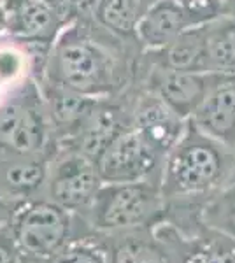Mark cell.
<instances>
[{"instance_id": "1", "label": "cell", "mask_w": 235, "mask_h": 263, "mask_svg": "<svg viewBox=\"0 0 235 263\" xmlns=\"http://www.w3.org/2000/svg\"><path fill=\"white\" fill-rule=\"evenodd\" d=\"M140 54L135 39L116 35L89 14H72L51 46L39 81L111 99L130 88Z\"/></svg>"}, {"instance_id": "2", "label": "cell", "mask_w": 235, "mask_h": 263, "mask_svg": "<svg viewBox=\"0 0 235 263\" xmlns=\"http://www.w3.org/2000/svg\"><path fill=\"white\" fill-rule=\"evenodd\" d=\"M235 182V151L214 141L188 120L179 141L167 153L160 192L167 221L193 224V209L209 205Z\"/></svg>"}, {"instance_id": "3", "label": "cell", "mask_w": 235, "mask_h": 263, "mask_svg": "<svg viewBox=\"0 0 235 263\" xmlns=\"http://www.w3.org/2000/svg\"><path fill=\"white\" fill-rule=\"evenodd\" d=\"M81 218L97 235H116L158 227L167 219V203L160 182H104Z\"/></svg>"}, {"instance_id": "4", "label": "cell", "mask_w": 235, "mask_h": 263, "mask_svg": "<svg viewBox=\"0 0 235 263\" xmlns=\"http://www.w3.org/2000/svg\"><path fill=\"white\" fill-rule=\"evenodd\" d=\"M9 228L21 263H49L72 239L92 232L81 216L44 197L18 203L9 218Z\"/></svg>"}, {"instance_id": "5", "label": "cell", "mask_w": 235, "mask_h": 263, "mask_svg": "<svg viewBox=\"0 0 235 263\" xmlns=\"http://www.w3.org/2000/svg\"><path fill=\"white\" fill-rule=\"evenodd\" d=\"M55 149L44 99L32 78L0 102V155H41Z\"/></svg>"}, {"instance_id": "6", "label": "cell", "mask_w": 235, "mask_h": 263, "mask_svg": "<svg viewBox=\"0 0 235 263\" xmlns=\"http://www.w3.org/2000/svg\"><path fill=\"white\" fill-rule=\"evenodd\" d=\"M95 162L78 151L57 147L49 162L41 197L63 207L72 214H84L102 188Z\"/></svg>"}, {"instance_id": "7", "label": "cell", "mask_w": 235, "mask_h": 263, "mask_svg": "<svg viewBox=\"0 0 235 263\" xmlns=\"http://www.w3.org/2000/svg\"><path fill=\"white\" fill-rule=\"evenodd\" d=\"M164 162L165 156L134 125H128L102 149L95 167L104 182H160Z\"/></svg>"}, {"instance_id": "8", "label": "cell", "mask_w": 235, "mask_h": 263, "mask_svg": "<svg viewBox=\"0 0 235 263\" xmlns=\"http://www.w3.org/2000/svg\"><path fill=\"white\" fill-rule=\"evenodd\" d=\"M223 76L212 74V72H185L165 69V67L148 62L140 54L132 84L153 91L174 112H177L185 120H190L207 97V93L216 86V83Z\"/></svg>"}, {"instance_id": "9", "label": "cell", "mask_w": 235, "mask_h": 263, "mask_svg": "<svg viewBox=\"0 0 235 263\" xmlns=\"http://www.w3.org/2000/svg\"><path fill=\"white\" fill-rule=\"evenodd\" d=\"M98 237L109 263H179L186 244L185 230L167 219L153 228Z\"/></svg>"}, {"instance_id": "10", "label": "cell", "mask_w": 235, "mask_h": 263, "mask_svg": "<svg viewBox=\"0 0 235 263\" xmlns=\"http://www.w3.org/2000/svg\"><path fill=\"white\" fill-rule=\"evenodd\" d=\"M218 12L195 7L183 0H156L142 21L135 37L142 51H156L165 48L181 33L216 18Z\"/></svg>"}, {"instance_id": "11", "label": "cell", "mask_w": 235, "mask_h": 263, "mask_svg": "<svg viewBox=\"0 0 235 263\" xmlns=\"http://www.w3.org/2000/svg\"><path fill=\"white\" fill-rule=\"evenodd\" d=\"M132 90V125L144 139L167 156L185 132L188 120L174 112L158 95L146 88L130 84Z\"/></svg>"}, {"instance_id": "12", "label": "cell", "mask_w": 235, "mask_h": 263, "mask_svg": "<svg viewBox=\"0 0 235 263\" xmlns=\"http://www.w3.org/2000/svg\"><path fill=\"white\" fill-rule=\"evenodd\" d=\"M53 155H0V197L12 205L41 197Z\"/></svg>"}, {"instance_id": "13", "label": "cell", "mask_w": 235, "mask_h": 263, "mask_svg": "<svg viewBox=\"0 0 235 263\" xmlns=\"http://www.w3.org/2000/svg\"><path fill=\"white\" fill-rule=\"evenodd\" d=\"M6 35L27 44H53L67 14L42 0H25L6 7Z\"/></svg>"}, {"instance_id": "14", "label": "cell", "mask_w": 235, "mask_h": 263, "mask_svg": "<svg viewBox=\"0 0 235 263\" xmlns=\"http://www.w3.org/2000/svg\"><path fill=\"white\" fill-rule=\"evenodd\" d=\"M198 130L235 151V76H223L190 118Z\"/></svg>"}, {"instance_id": "15", "label": "cell", "mask_w": 235, "mask_h": 263, "mask_svg": "<svg viewBox=\"0 0 235 263\" xmlns=\"http://www.w3.org/2000/svg\"><path fill=\"white\" fill-rule=\"evenodd\" d=\"M39 83L42 99H44L46 112H48L51 123L55 142L58 146L74 134L79 123L84 120V116L89 112V109L93 107V104L98 99L86 97L83 93L70 90V88L58 86V84L53 83Z\"/></svg>"}, {"instance_id": "16", "label": "cell", "mask_w": 235, "mask_h": 263, "mask_svg": "<svg viewBox=\"0 0 235 263\" xmlns=\"http://www.w3.org/2000/svg\"><path fill=\"white\" fill-rule=\"evenodd\" d=\"M148 62L165 69L185 72H207L206 30L204 23L181 33L165 48L156 51H142Z\"/></svg>"}, {"instance_id": "17", "label": "cell", "mask_w": 235, "mask_h": 263, "mask_svg": "<svg viewBox=\"0 0 235 263\" xmlns=\"http://www.w3.org/2000/svg\"><path fill=\"white\" fill-rule=\"evenodd\" d=\"M207 72L235 76V18L218 14L204 23Z\"/></svg>"}, {"instance_id": "18", "label": "cell", "mask_w": 235, "mask_h": 263, "mask_svg": "<svg viewBox=\"0 0 235 263\" xmlns=\"http://www.w3.org/2000/svg\"><path fill=\"white\" fill-rule=\"evenodd\" d=\"M156 0H98L93 18L125 39H135L139 23Z\"/></svg>"}, {"instance_id": "19", "label": "cell", "mask_w": 235, "mask_h": 263, "mask_svg": "<svg viewBox=\"0 0 235 263\" xmlns=\"http://www.w3.org/2000/svg\"><path fill=\"white\" fill-rule=\"evenodd\" d=\"M179 263H235V237L214 227L196 235L191 232Z\"/></svg>"}, {"instance_id": "20", "label": "cell", "mask_w": 235, "mask_h": 263, "mask_svg": "<svg viewBox=\"0 0 235 263\" xmlns=\"http://www.w3.org/2000/svg\"><path fill=\"white\" fill-rule=\"evenodd\" d=\"M49 263H109V260L102 239L89 232L72 239Z\"/></svg>"}, {"instance_id": "21", "label": "cell", "mask_w": 235, "mask_h": 263, "mask_svg": "<svg viewBox=\"0 0 235 263\" xmlns=\"http://www.w3.org/2000/svg\"><path fill=\"white\" fill-rule=\"evenodd\" d=\"M202 214L206 216L204 219L206 224H211L218 230H223L235 237V188L212 200Z\"/></svg>"}, {"instance_id": "22", "label": "cell", "mask_w": 235, "mask_h": 263, "mask_svg": "<svg viewBox=\"0 0 235 263\" xmlns=\"http://www.w3.org/2000/svg\"><path fill=\"white\" fill-rule=\"evenodd\" d=\"M0 263H21L18 248L12 239L9 221L0 224Z\"/></svg>"}, {"instance_id": "23", "label": "cell", "mask_w": 235, "mask_h": 263, "mask_svg": "<svg viewBox=\"0 0 235 263\" xmlns=\"http://www.w3.org/2000/svg\"><path fill=\"white\" fill-rule=\"evenodd\" d=\"M14 207L16 205H12V203L6 202L2 197H0V224H4L6 221H9V218H11L12 211H14Z\"/></svg>"}, {"instance_id": "24", "label": "cell", "mask_w": 235, "mask_h": 263, "mask_svg": "<svg viewBox=\"0 0 235 263\" xmlns=\"http://www.w3.org/2000/svg\"><path fill=\"white\" fill-rule=\"evenodd\" d=\"M218 12H220V14H223V16L235 18V0H220Z\"/></svg>"}, {"instance_id": "25", "label": "cell", "mask_w": 235, "mask_h": 263, "mask_svg": "<svg viewBox=\"0 0 235 263\" xmlns=\"http://www.w3.org/2000/svg\"><path fill=\"white\" fill-rule=\"evenodd\" d=\"M6 32H7V11L0 4V37L6 35Z\"/></svg>"}]
</instances>
